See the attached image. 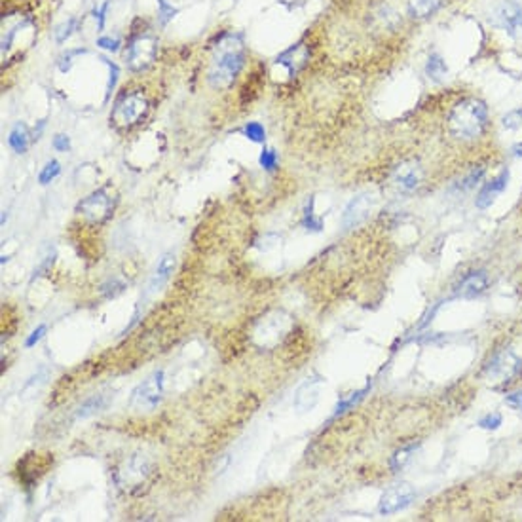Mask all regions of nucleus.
<instances>
[{"label":"nucleus","instance_id":"1","mask_svg":"<svg viewBox=\"0 0 522 522\" xmlns=\"http://www.w3.org/2000/svg\"><path fill=\"white\" fill-rule=\"evenodd\" d=\"M245 48L238 35H224L215 46L209 63L207 80L217 89H224L236 80L239 70L244 69Z\"/></svg>","mask_w":522,"mask_h":522},{"label":"nucleus","instance_id":"2","mask_svg":"<svg viewBox=\"0 0 522 522\" xmlns=\"http://www.w3.org/2000/svg\"><path fill=\"white\" fill-rule=\"evenodd\" d=\"M488 124V107L479 99H465L448 114V131L460 141L481 137Z\"/></svg>","mask_w":522,"mask_h":522},{"label":"nucleus","instance_id":"3","mask_svg":"<svg viewBox=\"0 0 522 522\" xmlns=\"http://www.w3.org/2000/svg\"><path fill=\"white\" fill-rule=\"evenodd\" d=\"M154 465L151 458L143 452H134L124 460L114 471V482L120 490L128 494H139L148 484Z\"/></svg>","mask_w":522,"mask_h":522},{"label":"nucleus","instance_id":"4","mask_svg":"<svg viewBox=\"0 0 522 522\" xmlns=\"http://www.w3.org/2000/svg\"><path fill=\"white\" fill-rule=\"evenodd\" d=\"M146 111H148V99L145 97V93L129 92L116 101L111 120L118 128H131L141 122Z\"/></svg>","mask_w":522,"mask_h":522},{"label":"nucleus","instance_id":"5","mask_svg":"<svg viewBox=\"0 0 522 522\" xmlns=\"http://www.w3.org/2000/svg\"><path fill=\"white\" fill-rule=\"evenodd\" d=\"M522 372V361L521 357L509 349H504L499 352L490 359V363L484 369V376H486L488 382L498 384V386H504V384L515 382L516 378L521 376Z\"/></svg>","mask_w":522,"mask_h":522},{"label":"nucleus","instance_id":"6","mask_svg":"<svg viewBox=\"0 0 522 522\" xmlns=\"http://www.w3.org/2000/svg\"><path fill=\"white\" fill-rule=\"evenodd\" d=\"M490 21L496 29L504 31L513 38L522 36V4L515 0H501L492 8Z\"/></svg>","mask_w":522,"mask_h":522},{"label":"nucleus","instance_id":"7","mask_svg":"<svg viewBox=\"0 0 522 522\" xmlns=\"http://www.w3.org/2000/svg\"><path fill=\"white\" fill-rule=\"evenodd\" d=\"M163 371H156L154 374L143 380L131 393V405L139 410H151L163 397Z\"/></svg>","mask_w":522,"mask_h":522},{"label":"nucleus","instance_id":"8","mask_svg":"<svg viewBox=\"0 0 522 522\" xmlns=\"http://www.w3.org/2000/svg\"><path fill=\"white\" fill-rule=\"evenodd\" d=\"M158 42L151 35H139L135 36L134 40L129 42L128 50H126V63L131 70L139 72L146 69L148 65L156 58Z\"/></svg>","mask_w":522,"mask_h":522},{"label":"nucleus","instance_id":"9","mask_svg":"<svg viewBox=\"0 0 522 522\" xmlns=\"http://www.w3.org/2000/svg\"><path fill=\"white\" fill-rule=\"evenodd\" d=\"M78 215L92 224H101L112 213V197L104 190H95L78 203Z\"/></svg>","mask_w":522,"mask_h":522},{"label":"nucleus","instance_id":"10","mask_svg":"<svg viewBox=\"0 0 522 522\" xmlns=\"http://www.w3.org/2000/svg\"><path fill=\"white\" fill-rule=\"evenodd\" d=\"M414 498H416V492L410 484H406V482L395 484L382 494L378 511H380V515H395V513L406 509L414 501Z\"/></svg>","mask_w":522,"mask_h":522},{"label":"nucleus","instance_id":"11","mask_svg":"<svg viewBox=\"0 0 522 522\" xmlns=\"http://www.w3.org/2000/svg\"><path fill=\"white\" fill-rule=\"evenodd\" d=\"M374 202L376 200L371 194H359V196H355L346 205V209H344L342 227L346 230H349V228L359 227L361 222H365L369 219V215H371L372 207H374Z\"/></svg>","mask_w":522,"mask_h":522},{"label":"nucleus","instance_id":"12","mask_svg":"<svg viewBox=\"0 0 522 522\" xmlns=\"http://www.w3.org/2000/svg\"><path fill=\"white\" fill-rule=\"evenodd\" d=\"M175 266H177V255L175 251H168L160 256L154 272H152L151 279H148V285H146V295H156L158 290H162L168 281L171 279L175 272Z\"/></svg>","mask_w":522,"mask_h":522},{"label":"nucleus","instance_id":"13","mask_svg":"<svg viewBox=\"0 0 522 522\" xmlns=\"http://www.w3.org/2000/svg\"><path fill=\"white\" fill-rule=\"evenodd\" d=\"M509 179H511L509 169H504L498 177H494L492 180L484 183L481 190H479V194H477L475 200L477 207L479 209L490 207V205L496 202V197H498L499 194H504V190L507 188V185H509Z\"/></svg>","mask_w":522,"mask_h":522},{"label":"nucleus","instance_id":"14","mask_svg":"<svg viewBox=\"0 0 522 522\" xmlns=\"http://www.w3.org/2000/svg\"><path fill=\"white\" fill-rule=\"evenodd\" d=\"M320 393H321V380H313V378L310 380V378H308L306 382L296 389L295 408L298 412L312 410L313 406L317 405V401H320Z\"/></svg>","mask_w":522,"mask_h":522},{"label":"nucleus","instance_id":"15","mask_svg":"<svg viewBox=\"0 0 522 522\" xmlns=\"http://www.w3.org/2000/svg\"><path fill=\"white\" fill-rule=\"evenodd\" d=\"M420 180H422V169H420L418 163H403V165L395 169L393 183L399 186L401 190H414L420 185Z\"/></svg>","mask_w":522,"mask_h":522},{"label":"nucleus","instance_id":"16","mask_svg":"<svg viewBox=\"0 0 522 522\" xmlns=\"http://www.w3.org/2000/svg\"><path fill=\"white\" fill-rule=\"evenodd\" d=\"M308 55H310V53H308V48L304 46V44H296V46L289 48L287 52L281 53V55L276 59V65L283 67V69L287 70V75L293 76L296 70L300 69L302 65L306 63Z\"/></svg>","mask_w":522,"mask_h":522},{"label":"nucleus","instance_id":"17","mask_svg":"<svg viewBox=\"0 0 522 522\" xmlns=\"http://www.w3.org/2000/svg\"><path fill=\"white\" fill-rule=\"evenodd\" d=\"M488 285V278L484 272H471L469 276H465L460 285L456 287V295L462 298H475L481 293H484Z\"/></svg>","mask_w":522,"mask_h":522},{"label":"nucleus","instance_id":"18","mask_svg":"<svg viewBox=\"0 0 522 522\" xmlns=\"http://www.w3.org/2000/svg\"><path fill=\"white\" fill-rule=\"evenodd\" d=\"M279 315L281 313H276L273 317H266V320L262 321L259 329H256V337L262 338V344L264 346H272L279 340L281 337V332L285 331V320H279Z\"/></svg>","mask_w":522,"mask_h":522},{"label":"nucleus","instance_id":"19","mask_svg":"<svg viewBox=\"0 0 522 522\" xmlns=\"http://www.w3.org/2000/svg\"><path fill=\"white\" fill-rule=\"evenodd\" d=\"M442 0H408V10L412 18H430L441 8Z\"/></svg>","mask_w":522,"mask_h":522},{"label":"nucleus","instance_id":"20","mask_svg":"<svg viewBox=\"0 0 522 522\" xmlns=\"http://www.w3.org/2000/svg\"><path fill=\"white\" fill-rule=\"evenodd\" d=\"M425 75L430 76V80L433 82L445 80V76L448 75V65L442 59V55L431 53L430 58H428V63H425Z\"/></svg>","mask_w":522,"mask_h":522},{"label":"nucleus","instance_id":"21","mask_svg":"<svg viewBox=\"0 0 522 522\" xmlns=\"http://www.w3.org/2000/svg\"><path fill=\"white\" fill-rule=\"evenodd\" d=\"M8 143L13 148V152H18V154L27 152V148H29V129H27V126L21 122L16 124L12 131H10Z\"/></svg>","mask_w":522,"mask_h":522},{"label":"nucleus","instance_id":"22","mask_svg":"<svg viewBox=\"0 0 522 522\" xmlns=\"http://www.w3.org/2000/svg\"><path fill=\"white\" fill-rule=\"evenodd\" d=\"M104 405H107V397H104V395H93V397L86 399L80 406H78L76 418H78V420H86V418L97 414L99 410H103Z\"/></svg>","mask_w":522,"mask_h":522},{"label":"nucleus","instance_id":"23","mask_svg":"<svg viewBox=\"0 0 522 522\" xmlns=\"http://www.w3.org/2000/svg\"><path fill=\"white\" fill-rule=\"evenodd\" d=\"M59 171H61V163H59L58 160H50V162L42 168L40 175H38L40 185H48V183H52V180L59 175Z\"/></svg>","mask_w":522,"mask_h":522},{"label":"nucleus","instance_id":"24","mask_svg":"<svg viewBox=\"0 0 522 522\" xmlns=\"http://www.w3.org/2000/svg\"><path fill=\"white\" fill-rule=\"evenodd\" d=\"M414 450H416V445H412V447H408V448H403V450H397L393 458H391V469L393 471L403 469V467L410 462L412 452H414Z\"/></svg>","mask_w":522,"mask_h":522},{"label":"nucleus","instance_id":"25","mask_svg":"<svg viewBox=\"0 0 522 522\" xmlns=\"http://www.w3.org/2000/svg\"><path fill=\"white\" fill-rule=\"evenodd\" d=\"M482 175H484V168H479V169H473V171H469V173L465 175L464 179H462V183L458 185L460 190H473L477 185H479V180L482 179Z\"/></svg>","mask_w":522,"mask_h":522},{"label":"nucleus","instance_id":"26","mask_svg":"<svg viewBox=\"0 0 522 522\" xmlns=\"http://www.w3.org/2000/svg\"><path fill=\"white\" fill-rule=\"evenodd\" d=\"M245 137L253 143H264V137H266V131L262 128V124L259 122H249L244 129Z\"/></svg>","mask_w":522,"mask_h":522},{"label":"nucleus","instance_id":"27","mask_svg":"<svg viewBox=\"0 0 522 522\" xmlns=\"http://www.w3.org/2000/svg\"><path fill=\"white\" fill-rule=\"evenodd\" d=\"M261 165L266 171H273L278 168V152L272 151V148H264L261 152Z\"/></svg>","mask_w":522,"mask_h":522},{"label":"nucleus","instance_id":"28","mask_svg":"<svg viewBox=\"0 0 522 522\" xmlns=\"http://www.w3.org/2000/svg\"><path fill=\"white\" fill-rule=\"evenodd\" d=\"M504 422V418L499 412H492V414H486V416H482L479 420V425H481L482 430H498L499 425Z\"/></svg>","mask_w":522,"mask_h":522},{"label":"nucleus","instance_id":"29","mask_svg":"<svg viewBox=\"0 0 522 522\" xmlns=\"http://www.w3.org/2000/svg\"><path fill=\"white\" fill-rule=\"evenodd\" d=\"M75 25H76L75 19H69V21H65V23L59 25L58 29H55V40H58L59 44H63V42L70 36V33L75 31Z\"/></svg>","mask_w":522,"mask_h":522},{"label":"nucleus","instance_id":"30","mask_svg":"<svg viewBox=\"0 0 522 522\" xmlns=\"http://www.w3.org/2000/svg\"><path fill=\"white\" fill-rule=\"evenodd\" d=\"M365 391H366V389H363V391H357V393H352L348 397V399L340 401V403H338V405H337V410H335V414H340V412H346V410H348V408H352V406H354L355 403H357V401H359L361 397H363V393H365Z\"/></svg>","mask_w":522,"mask_h":522},{"label":"nucleus","instance_id":"31","mask_svg":"<svg viewBox=\"0 0 522 522\" xmlns=\"http://www.w3.org/2000/svg\"><path fill=\"white\" fill-rule=\"evenodd\" d=\"M158 4H160V13H158V16H160V21H162V25H165L169 19H173L177 10H175L173 6H169L165 0H158Z\"/></svg>","mask_w":522,"mask_h":522},{"label":"nucleus","instance_id":"32","mask_svg":"<svg viewBox=\"0 0 522 522\" xmlns=\"http://www.w3.org/2000/svg\"><path fill=\"white\" fill-rule=\"evenodd\" d=\"M53 148L58 152H67L70 148V139L63 134L55 135V137H53Z\"/></svg>","mask_w":522,"mask_h":522},{"label":"nucleus","instance_id":"33","mask_svg":"<svg viewBox=\"0 0 522 522\" xmlns=\"http://www.w3.org/2000/svg\"><path fill=\"white\" fill-rule=\"evenodd\" d=\"M97 46L103 48V50H109V52H116L120 48V42L116 38H109V36H101L97 40Z\"/></svg>","mask_w":522,"mask_h":522},{"label":"nucleus","instance_id":"34","mask_svg":"<svg viewBox=\"0 0 522 522\" xmlns=\"http://www.w3.org/2000/svg\"><path fill=\"white\" fill-rule=\"evenodd\" d=\"M505 403L509 406H513L515 410H522V391H515V393H509L505 397Z\"/></svg>","mask_w":522,"mask_h":522},{"label":"nucleus","instance_id":"35","mask_svg":"<svg viewBox=\"0 0 522 522\" xmlns=\"http://www.w3.org/2000/svg\"><path fill=\"white\" fill-rule=\"evenodd\" d=\"M44 332H46V325H40L38 329H36V331L31 332V337L27 338V344H25V346H27V348H33V346L40 340Z\"/></svg>","mask_w":522,"mask_h":522},{"label":"nucleus","instance_id":"36","mask_svg":"<svg viewBox=\"0 0 522 522\" xmlns=\"http://www.w3.org/2000/svg\"><path fill=\"white\" fill-rule=\"evenodd\" d=\"M515 154H516V156H522V145L515 146Z\"/></svg>","mask_w":522,"mask_h":522}]
</instances>
